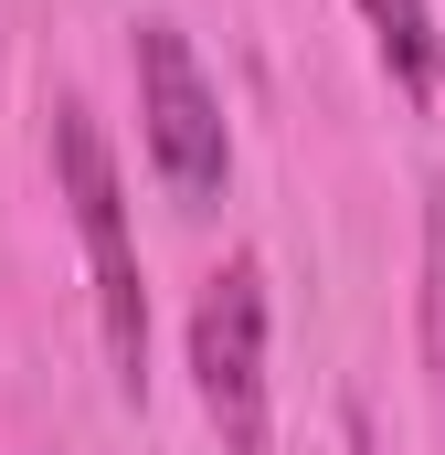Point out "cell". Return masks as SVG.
Here are the masks:
<instances>
[{"mask_svg": "<svg viewBox=\"0 0 445 455\" xmlns=\"http://www.w3.org/2000/svg\"><path fill=\"white\" fill-rule=\"evenodd\" d=\"M371 11V43L392 64L403 96H435V0H360Z\"/></svg>", "mask_w": 445, "mask_h": 455, "instance_id": "4", "label": "cell"}, {"mask_svg": "<svg viewBox=\"0 0 445 455\" xmlns=\"http://www.w3.org/2000/svg\"><path fill=\"white\" fill-rule=\"evenodd\" d=\"M138 116H149V159H159V180L202 212L222 202V170H233V138H222V96L213 75L191 64V43H181V21H138Z\"/></svg>", "mask_w": 445, "mask_h": 455, "instance_id": "2", "label": "cell"}, {"mask_svg": "<svg viewBox=\"0 0 445 455\" xmlns=\"http://www.w3.org/2000/svg\"><path fill=\"white\" fill-rule=\"evenodd\" d=\"M43 148H53V180L75 202V233H85V265H96V318H107V360L117 392L138 403L149 392V275H138V233H127V191H117V159L96 138V116L75 96L43 107Z\"/></svg>", "mask_w": 445, "mask_h": 455, "instance_id": "1", "label": "cell"}, {"mask_svg": "<svg viewBox=\"0 0 445 455\" xmlns=\"http://www.w3.org/2000/svg\"><path fill=\"white\" fill-rule=\"evenodd\" d=\"M191 392L233 455H265V265L233 254L191 307Z\"/></svg>", "mask_w": 445, "mask_h": 455, "instance_id": "3", "label": "cell"}]
</instances>
